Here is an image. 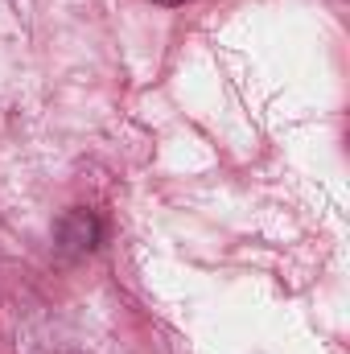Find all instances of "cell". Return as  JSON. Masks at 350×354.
Here are the masks:
<instances>
[{"label":"cell","instance_id":"cell-2","mask_svg":"<svg viewBox=\"0 0 350 354\" xmlns=\"http://www.w3.org/2000/svg\"><path fill=\"white\" fill-rule=\"evenodd\" d=\"M157 4H165V8H177V4H185V0H157Z\"/></svg>","mask_w":350,"mask_h":354},{"label":"cell","instance_id":"cell-1","mask_svg":"<svg viewBox=\"0 0 350 354\" xmlns=\"http://www.w3.org/2000/svg\"><path fill=\"white\" fill-rule=\"evenodd\" d=\"M99 239H103V223L91 210L75 206V210L62 214V223H58V248L66 256H87V252L99 248Z\"/></svg>","mask_w":350,"mask_h":354}]
</instances>
